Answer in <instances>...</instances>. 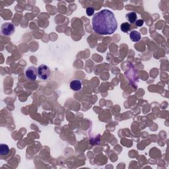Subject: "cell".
Instances as JSON below:
<instances>
[{"label":"cell","instance_id":"11","mask_svg":"<svg viewBox=\"0 0 169 169\" xmlns=\"http://www.w3.org/2000/svg\"><path fill=\"white\" fill-rule=\"evenodd\" d=\"M144 24V21L142 19H139L138 21H135V25L137 27H140L141 26H143V24Z\"/></svg>","mask_w":169,"mask_h":169},{"label":"cell","instance_id":"6","mask_svg":"<svg viewBox=\"0 0 169 169\" xmlns=\"http://www.w3.org/2000/svg\"><path fill=\"white\" fill-rule=\"evenodd\" d=\"M130 37L131 41H132L133 42H139L141 38V34L136 31H131L130 34Z\"/></svg>","mask_w":169,"mask_h":169},{"label":"cell","instance_id":"1","mask_svg":"<svg viewBox=\"0 0 169 169\" xmlns=\"http://www.w3.org/2000/svg\"><path fill=\"white\" fill-rule=\"evenodd\" d=\"M92 25L94 32L101 35L113 34L118 28V23L114 14L108 9H103L94 15Z\"/></svg>","mask_w":169,"mask_h":169},{"label":"cell","instance_id":"9","mask_svg":"<svg viewBox=\"0 0 169 169\" xmlns=\"http://www.w3.org/2000/svg\"><path fill=\"white\" fill-rule=\"evenodd\" d=\"M131 28V24L128 23V22H126V23H124L121 24L120 29L121 31L124 32V33H128V32L130 31Z\"/></svg>","mask_w":169,"mask_h":169},{"label":"cell","instance_id":"2","mask_svg":"<svg viewBox=\"0 0 169 169\" xmlns=\"http://www.w3.org/2000/svg\"><path fill=\"white\" fill-rule=\"evenodd\" d=\"M51 71L48 66L45 64H42L38 68V77L40 79L46 81L50 77Z\"/></svg>","mask_w":169,"mask_h":169},{"label":"cell","instance_id":"8","mask_svg":"<svg viewBox=\"0 0 169 169\" xmlns=\"http://www.w3.org/2000/svg\"><path fill=\"white\" fill-rule=\"evenodd\" d=\"M9 153V147L6 144L0 145V154L1 155H6Z\"/></svg>","mask_w":169,"mask_h":169},{"label":"cell","instance_id":"4","mask_svg":"<svg viewBox=\"0 0 169 169\" xmlns=\"http://www.w3.org/2000/svg\"><path fill=\"white\" fill-rule=\"evenodd\" d=\"M38 69L34 66H30L25 71V76L29 81H34L36 79Z\"/></svg>","mask_w":169,"mask_h":169},{"label":"cell","instance_id":"5","mask_svg":"<svg viewBox=\"0 0 169 169\" xmlns=\"http://www.w3.org/2000/svg\"><path fill=\"white\" fill-rule=\"evenodd\" d=\"M70 88L74 91H80L82 88V82L79 79H74L70 83Z\"/></svg>","mask_w":169,"mask_h":169},{"label":"cell","instance_id":"3","mask_svg":"<svg viewBox=\"0 0 169 169\" xmlns=\"http://www.w3.org/2000/svg\"><path fill=\"white\" fill-rule=\"evenodd\" d=\"M1 34L4 36L12 35L15 32V27L13 23H6L2 24L1 27Z\"/></svg>","mask_w":169,"mask_h":169},{"label":"cell","instance_id":"10","mask_svg":"<svg viewBox=\"0 0 169 169\" xmlns=\"http://www.w3.org/2000/svg\"><path fill=\"white\" fill-rule=\"evenodd\" d=\"M86 13L88 16H93L94 13V9L92 7H89L87 8Z\"/></svg>","mask_w":169,"mask_h":169},{"label":"cell","instance_id":"7","mask_svg":"<svg viewBox=\"0 0 169 169\" xmlns=\"http://www.w3.org/2000/svg\"><path fill=\"white\" fill-rule=\"evenodd\" d=\"M126 19L129 21V23L133 24L137 21V14L135 12H130L126 15Z\"/></svg>","mask_w":169,"mask_h":169}]
</instances>
